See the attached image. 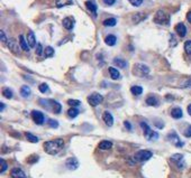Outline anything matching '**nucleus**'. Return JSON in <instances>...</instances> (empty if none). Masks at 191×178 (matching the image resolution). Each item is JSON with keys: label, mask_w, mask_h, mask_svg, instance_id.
<instances>
[{"label": "nucleus", "mask_w": 191, "mask_h": 178, "mask_svg": "<svg viewBox=\"0 0 191 178\" xmlns=\"http://www.w3.org/2000/svg\"><path fill=\"white\" fill-rule=\"evenodd\" d=\"M64 147L63 139H55V140H50L44 142V150L48 155H56L59 154Z\"/></svg>", "instance_id": "nucleus-1"}, {"label": "nucleus", "mask_w": 191, "mask_h": 178, "mask_svg": "<svg viewBox=\"0 0 191 178\" xmlns=\"http://www.w3.org/2000/svg\"><path fill=\"white\" fill-rule=\"evenodd\" d=\"M139 126L143 129L144 136H145V138L147 139L148 141H153V140H157V139H159V133L152 130L151 128L148 127V124L146 122H141Z\"/></svg>", "instance_id": "nucleus-2"}, {"label": "nucleus", "mask_w": 191, "mask_h": 178, "mask_svg": "<svg viewBox=\"0 0 191 178\" xmlns=\"http://www.w3.org/2000/svg\"><path fill=\"white\" fill-rule=\"evenodd\" d=\"M148 73H150V67L145 64L137 63L133 67V74L138 76V77H144L145 75H147Z\"/></svg>", "instance_id": "nucleus-3"}, {"label": "nucleus", "mask_w": 191, "mask_h": 178, "mask_svg": "<svg viewBox=\"0 0 191 178\" xmlns=\"http://www.w3.org/2000/svg\"><path fill=\"white\" fill-rule=\"evenodd\" d=\"M154 23L159 25H169L170 23V16L163 10H159L154 16Z\"/></svg>", "instance_id": "nucleus-4"}, {"label": "nucleus", "mask_w": 191, "mask_h": 178, "mask_svg": "<svg viewBox=\"0 0 191 178\" xmlns=\"http://www.w3.org/2000/svg\"><path fill=\"white\" fill-rule=\"evenodd\" d=\"M152 156H153L152 151H150V150H139L135 154L134 158H135L136 161L144 162V161H147L148 159H151Z\"/></svg>", "instance_id": "nucleus-5"}, {"label": "nucleus", "mask_w": 191, "mask_h": 178, "mask_svg": "<svg viewBox=\"0 0 191 178\" xmlns=\"http://www.w3.org/2000/svg\"><path fill=\"white\" fill-rule=\"evenodd\" d=\"M88 103L91 105V107H97L99 105L100 103L104 101V96L99 93H92L88 96Z\"/></svg>", "instance_id": "nucleus-6"}, {"label": "nucleus", "mask_w": 191, "mask_h": 178, "mask_svg": "<svg viewBox=\"0 0 191 178\" xmlns=\"http://www.w3.org/2000/svg\"><path fill=\"white\" fill-rule=\"evenodd\" d=\"M171 160H172V162L174 164L175 166L179 168V169H182L183 167L186 166V162H184V157H183V155H181V154H174L171 157Z\"/></svg>", "instance_id": "nucleus-7"}, {"label": "nucleus", "mask_w": 191, "mask_h": 178, "mask_svg": "<svg viewBox=\"0 0 191 178\" xmlns=\"http://www.w3.org/2000/svg\"><path fill=\"white\" fill-rule=\"evenodd\" d=\"M167 139H169V141H170L172 145H174V146L178 147V148H181V147H183V145H184V143L180 140L179 136L176 135V132H175V131L170 132L169 136H167Z\"/></svg>", "instance_id": "nucleus-8"}, {"label": "nucleus", "mask_w": 191, "mask_h": 178, "mask_svg": "<svg viewBox=\"0 0 191 178\" xmlns=\"http://www.w3.org/2000/svg\"><path fill=\"white\" fill-rule=\"evenodd\" d=\"M32 118L33 120H34V122L36 123V124H43L44 121H45V117H44V114L40 112V111H37V110H34L32 111Z\"/></svg>", "instance_id": "nucleus-9"}, {"label": "nucleus", "mask_w": 191, "mask_h": 178, "mask_svg": "<svg viewBox=\"0 0 191 178\" xmlns=\"http://www.w3.org/2000/svg\"><path fill=\"white\" fill-rule=\"evenodd\" d=\"M65 166L70 170H76V168L79 167V161H78V159L74 158V157H70V158L66 159Z\"/></svg>", "instance_id": "nucleus-10"}, {"label": "nucleus", "mask_w": 191, "mask_h": 178, "mask_svg": "<svg viewBox=\"0 0 191 178\" xmlns=\"http://www.w3.org/2000/svg\"><path fill=\"white\" fill-rule=\"evenodd\" d=\"M50 101V104L47 105H45L46 109H52L54 111V113H60L61 110H62V107H61V104L57 101H54V100H48Z\"/></svg>", "instance_id": "nucleus-11"}, {"label": "nucleus", "mask_w": 191, "mask_h": 178, "mask_svg": "<svg viewBox=\"0 0 191 178\" xmlns=\"http://www.w3.org/2000/svg\"><path fill=\"white\" fill-rule=\"evenodd\" d=\"M102 120H104V122L108 127H112L114 124V117H112V114L109 111H105L102 113Z\"/></svg>", "instance_id": "nucleus-12"}, {"label": "nucleus", "mask_w": 191, "mask_h": 178, "mask_svg": "<svg viewBox=\"0 0 191 178\" xmlns=\"http://www.w3.org/2000/svg\"><path fill=\"white\" fill-rule=\"evenodd\" d=\"M74 23H76V20H74V18H72V17H66V18H64L63 19V26L65 29H68V30H71V29H73V27H74Z\"/></svg>", "instance_id": "nucleus-13"}, {"label": "nucleus", "mask_w": 191, "mask_h": 178, "mask_svg": "<svg viewBox=\"0 0 191 178\" xmlns=\"http://www.w3.org/2000/svg\"><path fill=\"white\" fill-rule=\"evenodd\" d=\"M19 46L20 45H18V44L16 43V40L14 39V38L8 40V47L14 54H19Z\"/></svg>", "instance_id": "nucleus-14"}, {"label": "nucleus", "mask_w": 191, "mask_h": 178, "mask_svg": "<svg viewBox=\"0 0 191 178\" xmlns=\"http://www.w3.org/2000/svg\"><path fill=\"white\" fill-rule=\"evenodd\" d=\"M10 176H11L12 178H27L26 175H25V173L20 169V168H14V169H11Z\"/></svg>", "instance_id": "nucleus-15"}, {"label": "nucleus", "mask_w": 191, "mask_h": 178, "mask_svg": "<svg viewBox=\"0 0 191 178\" xmlns=\"http://www.w3.org/2000/svg\"><path fill=\"white\" fill-rule=\"evenodd\" d=\"M175 32L178 33V35L180 37H184V36L187 35V27L184 26V24L180 23V24H178L175 26Z\"/></svg>", "instance_id": "nucleus-16"}, {"label": "nucleus", "mask_w": 191, "mask_h": 178, "mask_svg": "<svg viewBox=\"0 0 191 178\" xmlns=\"http://www.w3.org/2000/svg\"><path fill=\"white\" fill-rule=\"evenodd\" d=\"M146 17H147L146 14H143V12H137V14H135L134 16L131 17V20H133V23H134V24H138V23H141L142 20L146 19Z\"/></svg>", "instance_id": "nucleus-17"}, {"label": "nucleus", "mask_w": 191, "mask_h": 178, "mask_svg": "<svg viewBox=\"0 0 191 178\" xmlns=\"http://www.w3.org/2000/svg\"><path fill=\"white\" fill-rule=\"evenodd\" d=\"M86 7L88 8L89 11H91L96 16V14H97V6H96L93 0H88V1H86Z\"/></svg>", "instance_id": "nucleus-18"}, {"label": "nucleus", "mask_w": 191, "mask_h": 178, "mask_svg": "<svg viewBox=\"0 0 191 178\" xmlns=\"http://www.w3.org/2000/svg\"><path fill=\"white\" fill-rule=\"evenodd\" d=\"M27 43L29 45V47H35L36 46V38L35 35L33 32H28L27 34Z\"/></svg>", "instance_id": "nucleus-19"}, {"label": "nucleus", "mask_w": 191, "mask_h": 178, "mask_svg": "<svg viewBox=\"0 0 191 178\" xmlns=\"http://www.w3.org/2000/svg\"><path fill=\"white\" fill-rule=\"evenodd\" d=\"M19 45H20V48L25 52H29V45H28L27 40L24 38V36L20 35L19 36Z\"/></svg>", "instance_id": "nucleus-20"}, {"label": "nucleus", "mask_w": 191, "mask_h": 178, "mask_svg": "<svg viewBox=\"0 0 191 178\" xmlns=\"http://www.w3.org/2000/svg\"><path fill=\"white\" fill-rule=\"evenodd\" d=\"M105 43L107 44L108 46H115L117 43V37L115 35H108L105 38Z\"/></svg>", "instance_id": "nucleus-21"}, {"label": "nucleus", "mask_w": 191, "mask_h": 178, "mask_svg": "<svg viewBox=\"0 0 191 178\" xmlns=\"http://www.w3.org/2000/svg\"><path fill=\"white\" fill-rule=\"evenodd\" d=\"M171 115H172V118H174V119L182 118L183 112H182V110H181V108H174V109H172Z\"/></svg>", "instance_id": "nucleus-22"}, {"label": "nucleus", "mask_w": 191, "mask_h": 178, "mask_svg": "<svg viewBox=\"0 0 191 178\" xmlns=\"http://www.w3.org/2000/svg\"><path fill=\"white\" fill-rule=\"evenodd\" d=\"M31 93H32V91H31V89H29L28 85H23V86H21V89H20V94H21L23 98L31 96Z\"/></svg>", "instance_id": "nucleus-23"}, {"label": "nucleus", "mask_w": 191, "mask_h": 178, "mask_svg": "<svg viewBox=\"0 0 191 178\" xmlns=\"http://www.w3.org/2000/svg\"><path fill=\"white\" fill-rule=\"evenodd\" d=\"M109 74H110V77L112 80H118L120 79V73L119 71L115 67H109Z\"/></svg>", "instance_id": "nucleus-24"}, {"label": "nucleus", "mask_w": 191, "mask_h": 178, "mask_svg": "<svg viewBox=\"0 0 191 178\" xmlns=\"http://www.w3.org/2000/svg\"><path fill=\"white\" fill-rule=\"evenodd\" d=\"M112 147V143L110 141H108V140H104V141H101L99 143V148L101 150H109L110 148Z\"/></svg>", "instance_id": "nucleus-25"}, {"label": "nucleus", "mask_w": 191, "mask_h": 178, "mask_svg": "<svg viewBox=\"0 0 191 178\" xmlns=\"http://www.w3.org/2000/svg\"><path fill=\"white\" fill-rule=\"evenodd\" d=\"M73 4V0H56V7L62 8L64 6H70Z\"/></svg>", "instance_id": "nucleus-26"}, {"label": "nucleus", "mask_w": 191, "mask_h": 178, "mask_svg": "<svg viewBox=\"0 0 191 178\" xmlns=\"http://www.w3.org/2000/svg\"><path fill=\"white\" fill-rule=\"evenodd\" d=\"M114 64L117 65V66L120 68H125L126 66H127V62L123 58H115L114 59Z\"/></svg>", "instance_id": "nucleus-27"}, {"label": "nucleus", "mask_w": 191, "mask_h": 178, "mask_svg": "<svg viewBox=\"0 0 191 178\" xmlns=\"http://www.w3.org/2000/svg\"><path fill=\"white\" fill-rule=\"evenodd\" d=\"M104 26H106V27H114V26H116V24H117V20L115 19V18H108V19L104 20Z\"/></svg>", "instance_id": "nucleus-28"}, {"label": "nucleus", "mask_w": 191, "mask_h": 178, "mask_svg": "<svg viewBox=\"0 0 191 178\" xmlns=\"http://www.w3.org/2000/svg\"><path fill=\"white\" fill-rule=\"evenodd\" d=\"M131 92L134 95H141L143 93V87L138 86V85H134V86L131 87Z\"/></svg>", "instance_id": "nucleus-29"}, {"label": "nucleus", "mask_w": 191, "mask_h": 178, "mask_svg": "<svg viewBox=\"0 0 191 178\" xmlns=\"http://www.w3.org/2000/svg\"><path fill=\"white\" fill-rule=\"evenodd\" d=\"M146 103H147L148 105H151V107H157L159 105V101L154 96H148L147 99H146Z\"/></svg>", "instance_id": "nucleus-30"}, {"label": "nucleus", "mask_w": 191, "mask_h": 178, "mask_svg": "<svg viewBox=\"0 0 191 178\" xmlns=\"http://www.w3.org/2000/svg\"><path fill=\"white\" fill-rule=\"evenodd\" d=\"M2 95H4L6 99H12L14 93H12V91L9 87H5L4 90H2Z\"/></svg>", "instance_id": "nucleus-31"}, {"label": "nucleus", "mask_w": 191, "mask_h": 178, "mask_svg": "<svg viewBox=\"0 0 191 178\" xmlns=\"http://www.w3.org/2000/svg\"><path fill=\"white\" fill-rule=\"evenodd\" d=\"M25 136H26V138H27L28 141H31V142H33V143L38 142V140H40V139L36 137V136L32 135V133H29V132H26V133H25Z\"/></svg>", "instance_id": "nucleus-32"}, {"label": "nucleus", "mask_w": 191, "mask_h": 178, "mask_svg": "<svg viewBox=\"0 0 191 178\" xmlns=\"http://www.w3.org/2000/svg\"><path fill=\"white\" fill-rule=\"evenodd\" d=\"M78 114H79V110H78V109H76V108H71V109H69L68 115L70 117V118H72V119L76 118Z\"/></svg>", "instance_id": "nucleus-33"}, {"label": "nucleus", "mask_w": 191, "mask_h": 178, "mask_svg": "<svg viewBox=\"0 0 191 178\" xmlns=\"http://www.w3.org/2000/svg\"><path fill=\"white\" fill-rule=\"evenodd\" d=\"M44 54H45V57H52L53 55H54V49H53V47H51V46H47V47L45 48V51H44Z\"/></svg>", "instance_id": "nucleus-34"}, {"label": "nucleus", "mask_w": 191, "mask_h": 178, "mask_svg": "<svg viewBox=\"0 0 191 178\" xmlns=\"http://www.w3.org/2000/svg\"><path fill=\"white\" fill-rule=\"evenodd\" d=\"M184 52L187 53V55L191 56V40H187L184 43Z\"/></svg>", "instance_id": "nucleus-35"}, {"label": "nucleus", "mask_w": 191, "mask_h": 178, "mask_svg": "<svg viewBox=\"0 0 191 178\" xmlns=\"http://www.w3.org/2000/svg\"><path fill=\"white\" fill-rule=\"evenodd\" d=\"M68 104L69 105H71L72 108H76V107H79L81 102H80L79 100H68Z\"/></svg>", "instance_id": "nucleus-36"}, {"label": "nucleus", "mask_w": 191, "mask_h": 178, "mask_svg": "<svg viewBox=\"0 0 191 178\" xmlns=\"http://www.w3.org/2000/svg\"><path fill=\"white\" fill-rule=\"evenodd\" d=\"M38 90H40L42 93H46V92L48 91V85L46 83H42L40 86H38Z\"/></svg>", "instance_id": "nucleus-37"}, {"label": "nucleus", "mask_w": 191, "mask_h": 178, "mask_svg": "<svg viewBox=\"0 0 191 178\" xmlns=\"http://www.w3.org/2000/svg\"><path fill=\"white\" fill-rule=\"evenodd\" d=\"M181 87H191V77L190 79H187L184 80L182 83H181V85H180Z\"/></svg>", "instance_id": "nucleus-38"}, {"label": "nucleus", "mask_w": 191, "mask_h": 178, "mask_svg": "<svg viewBox=\"0 0 191 178\" xmlns=\"http://www.w3.org/2000/svg\"><path fill=\"white\" fill-rule=\"evenodd\" d=\"M0 162H1V173H5L7 170V168H8V165H7V162L5 161L4 159H1Z\"/></svg>", "instance_id": "nucleus-39"}, {"label": "nucleus", "mask_w": 191, "mask_h": 178, "mask_svg": "<svg viewBox=\"0 0 191 178\" xmlns=\"http://www.w3.org/2000/svg\"><path fill=\"white\" fill-rule=\"evenodd\" d=\"M129 2H131L133 6H135V7H138L141 5L143 4V0H128Z\"/></svg>", "instance_id": "nucleus-40"}, {"label": "nucleus", "mask_w": 191, "mask_h": 178, "mask_svg": "<svg viewBox=\"0 0 191 178\" xmlns=\"http://www.w3.org/2000/svg\"><path fill=\"white\" fill-rule=\"evenodd\" d=\"M48 124H50V127H52V128L59 127V122H57L56 120H52V119H50V120H48Z\"/></svg>", "instance_id": "nucleus-41"}, {"label": "nucleus", "mask_w": 191, "mask_h": 178, "mask_svg": "<svg viewBox=\"0 0 191 178\" xmlns=\"http://www.w3.org/2000/svg\"><path fill=\"white\" fill-rule=\"evenodd\" d=\"M27 161L29 162V164H35V162L38 161V156H31V157L27 159Z\"/></svg>", "instance_id": "nucleus-42"}, {"label": "nucleus", "mask_w": 191, "mask_h": 178, "mask_svg": "<svg viewBox=\"0 0 191 178\" xmlns=\"http://www.w3.org/2000/svg\"><path fill=\"white\" fill-rule=\"evenodd\" d=\"M43 53V47H42V44H37V47H36V55L40 56Z\"/></svg>", "instance_id": "nucleus-43"}, {"label": "nucleus", "mask_w": 191, "mask_h": 178, "mask_svg": "<svg viewBox=\"0 0 191 178\" xmlns=\"http://www.w3.org/2000/svg\"><path fill=\"white\" fill-rule=\"evenodd\" d=\"M183 135H184V137H187V138H190L191 137V126H188L186 131L183 132Z\"/></svg>", "instance_id": "nucleus-44"}, {"label": "nucleus", "mask_w": 191, "mask_h": 178, "mask_svg": "<svg viewBox=\"0 0 191 178\" xmlns=\"http://www.w3.org/2000/svg\"><path fill=\"white\" fill-rule=\"evenodd\" d=\"M0 39H1V42L2 43H7L8 42V39H7V37H6V34H5V32H0Z\"/></svg>", "instance_id": "nucleus-45"}, {"label": "nucleus", "mask_w": 191, "mask_h": 178, "mask_svg": "<svg viewBox=\"0 0 191 178\" xmlns=\"http://www.w3.org/2000/svg\"><path fill=\"white\" fill-rule=\"evenodd\" d=\"M104 1L105 5H107V6H112V5L116 2V0H102Z\"/></svg>", "instance_id": "nucleus-46"}, {"label": "nucleus", "mask_w": 191, "mask_h": 178, "mask_svg": "<svg viewBox=\"0 0 191 178\" xmlns=\"http://www.w3.org/2000/svg\"><path fill=\"white\" fill-rule=\"evenodd\" d=\"M124 126H125V128H126L127 130L129 131L131 130V123H129V121H125V122H124Z\"/></svg>", "instance_id": "nucleus-47"}, {"label": "nucleus", "mask_w": 191, "mask_h": 178, "mask_svg": "<svg viewBox=\"0 0 191 178\" xmlns=\"http://www.w3.org/2000/svg\"><path fill=\"white\" fill-rule=\"evenodd\" d=\"M187 19H188V21H189V23H190V24H191V11L188 12V15H187Z\"/></svg>", "instance_id": "nucleus-48"}, {"label": "nucleus", "mask_w": 191, "mask_h": 178, "mask_svg": "<svg viewBox=\"0 0 191 178\" xmlns=\"http://www.w3.org/2000/svg\"><path fill=\"white\" fill-rule=\"evenodd\" d=\"M5 109V104L4 103H0V111H4Z\"/></svg>", "instance_id": "nucleus-49"}, {"label": "nucleus", "mask_w": 191, "mask_h": 178, "mask_svg": "<svg viewBox=\"0 0 191 178\" xmlns=\"http://www.w3.org/2000/svg\"><path fill=\"white\" fill-rule=\"evenodd\" d=\"M188 113L191 115V104H189V105H188Z\"/></svg>", "instance_id": "nucleus-50"}]
</instances>
